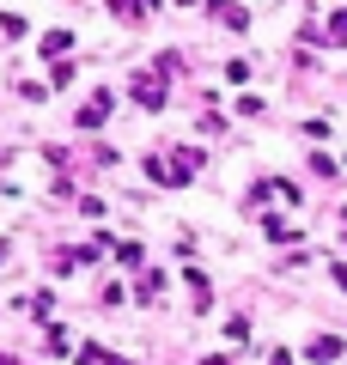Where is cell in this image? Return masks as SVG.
<instances>
[{
    "instance_id": "6da1fadb",
    "label": "cell",
    "mask_w": 347,
    "mask_h": 365,
    "mask_svg": "<svg viewBox=\"0 0 347 365\" xmlns=\"http://www.w3.org/2000/svg\"><path fill=\"white\" fill-rule=\"evenodd\" d=\"M104 116H110V91H98V98L79 110V122H86V128H91V122H104Z\"/></svg>"
},
{
    "instance_id": "7a4b0ae2",
    "label": "cell",
    "mask_w": 347,
    "mask_h": 365,
    "mask_svg": "<svg viewBox=\"0 0 347 365\" xmlns=\"http://www.w3.org/2000/svg\"><path fill=\"white\" fill-rule=\"evenodd\" d=\"M134 98H141V104H146V110H159V104H165V91H159V86H153V79H141V86H134Z\"/></svg>"
},
{
    "instance_id": "3957f363",
    "label": "cell",
    "mask_w": 347,
    "mask_h": 365,
    "mask_svg": "<svg viewBox=\"0 0 347 365\" xmlns=\"http://www.w3.org/2000/svg\"><path fill=\"white\" fill-rule=\"evenodd\" d=\"M67 43H74L67 31H49V37H43V55H67Z\"/></svg>"
},
{
    "instance_id": "277c9868",
    "label": "cell",
    "mask_w": 347,
    "mask_h": 365,
    "mask_svg": "<svg viewBox=\"0 0 347 365\" xmlns=\"http://www.w3.org/2000/svg\"><path fill=\"white\" fill-rule=\"evenodd\" d=\"M262 232H268L274 244H293V225H286V220H268V225H262Z\"/></svg>"
},
{
    "instance_id": "5b68a950",
    "label": "cell",
    "mask_w": 347,
    "mask_h": 365,
    "mask_svg": "<svg viewBox=\"0 0 347 365\" xmlns=\"http://www.w3.org/2000/svg\"><path fill=\"white\" fill-rule=\"evenodd\" d=\"M0 365H13V359H0Z\"/></svg>"
}]
</instances>
